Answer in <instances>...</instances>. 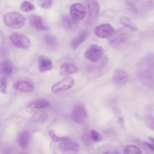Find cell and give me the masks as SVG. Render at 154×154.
I'll use <instances>...</instances> for the list:
<instances>
[{
    "label": "cell",
    "mask_w": 154,
    "mask_h": 154,
    "mask_svg": "<svg viewBox=\"0 0 154 154\" xmlns=\"http://www.w3.org/2000/svg\"><path fill=\"white\" fill-rule=\"evenodd\" d=\"M137 74L144 84L150 87L154 85V54H149L141 61Z\"/></svg>",
    "instance_id": "obj_1"
},
{
    "label": "cell",
    "mask_w": 154,
    "mask_h": 154,
    "mask_svg": "<svg viewBox=\"0 0 154 154\" xmlns=\"http://www.w3.org/2000/svg\"><path fill=\"white\" fill-rule=\"evenodd\" d=\"M3 20L4 24L11 29H20L25 23L24 16L17 12H9L5 14Z\"/></svg>",
    "instance_id": "obj_2"
},
{
    "label": "cell",
    "mask_w": 154,
    "mask_h": 154,
    "mask_svg": "<svg viewBox=\"0 0 154 154\" xmlns=\"http://www.w3.org/2000/svg\"><path fill=\"white\" fill-rule=\"evenodd\" d=\"M131 37V32L124 28L115 31L113 35L109 38L108 42L109 45L114 48H116L126 43Z\"/></svg>",
    "instance_id": "obj_3"
},
{
    "label": "cell",
    "mask_w": 154,
    "mask_h": 154,
    "mask_svg": "<svg viewBox=\"0 0 154 154\" xmlns=\"http://www.w3.org/2000/svg\"><path fill=\"white\" fill-rule=\"evenodd\" d=\"M104 55L103 48L98 45H90L84 53V58L92 63H96L99 61Z\"/></svg>",
    "instance_id": "obj_4"
},
{
    "label": "cell",
    "mask_w": 154,
    "mask_h": 154,
    "mask_svg": "<svg viewBox=\"0 0 154 154\" xmlns=\"http://www.w3.org/2000/svg\"><path fill=\"white\" fill-rule=\"evenodd\" d=\"M59 150L63 154H77L79 150V144L77 141L66 137L60 142Z\"/></svg>",
    "instance_id": "obj_5"
},
{
    "label": "cell",
    "mask_w": 154,
    "mask_h": 154,
    "mask_svg": "<svg viewBox=\"0 0 154 154\" xmlns=\"http://www.w3.org/2000/svg\"><path fill=\"white\" fill-rule=\"evenodd\" d=\"M87 111L84 105L81 103L76 104L73 108L72 118L77 123H83L87 119Z\"/></svg>",
    "instance_id": "obj_6"
},
{
    "label": "cell",
    "mask_w": 154,
    "mask_h": 154,
    "mask_svg": "<svg viewBox=\"0 0 154 154\" xmlns=\"http://www.w3.org/2000/svg\"><path fill=\"white\" fill-rule=\"evenodd\" d=\"M70 16L75 21L83 19L87 14V10L85 6L81 3L73 4L70 7Z\"/></svg>",
    "instance_id": "obj_7"
},
{
    "label": "cell",
    "mask_w": 154,
    "mask_h": 154,
    "mask_svg": "<svg viewBox=\"0 0 154 154\" xmlns=\"http://www.w3.org/2000/svg\"><path fill=\"white\" fill-rule=\"evenodd\" d=\"M115 32L114 28L109 23H102L97 26L94 30L95 35L101 38H109Z\"/></svg>",
    "instance_id": "obj_8"
},
{
    "label": "cell",
    "mask_w": 154,
    "mask_h": 154,
    "mask_svg": "<svg viewBox=\"0 0 154 154\" xmlns=\"http://www.w3.org/2000/svg\"><path fill=\"white\" fill-rule=\"evenodd\" d=\"M13 45L19 48L27 49L30 46V40L25 35L19 33H13L10 36Z\"/></svg>",
    "instance_id": "obj_9"
},
{
    "label": "cell",
    "mask_w": 154,
    "mask_h": 154,
    "mask_svg": "<svg viewBox=\"0 0 154 154\" xmlns=\"http://www.w3.org/2000/svg\"><path fill=\"white\" fill-rule=\"evenodd\" d=\"M75 84L74 79L70 76H67L63 78L62 80L55 84L51 89V91L53 93H56L61 91L69 90L73 87Z\"/></svg>",
    "instance_id": "obj_10"
},
{
    "label": "cell",
    "mask_w": 154,
    "mask_h": 154,
    "mask_svg": "<svg viewBox=\"0 0 154 154\" xmlns=\"http://www.w3.org/2000/svg\"><path fill=\"white\" fill-rule=\"evenodd\" d=\"M85 5L90 17L92 19H96L100 10L98 1L97 0H86Z\"/></svg>",
    "instance_id": "obj_11"
},
{
    "label": "cell",
    "mask_w": 154,
    "mask_h": 154,
    "mask_svg": "<svg viewBox=\"0 0 154 154\" xmlns=\"http://www.w3.org/2000/svg\"><path fill=\"white\" fill-rule=\"evenodd\" d=\"M112 79L116 85L122 86L128 82V75L122 69H116L113 72Z\"/></svg>",
    "instance_id": "obj_12"
},
{
    "label": "cell",
    "mask_w": 154,
    "mask_h": 154,
    "mask_svg": "<svg viewBox=\"0 0 154 154\" xmlns=\"http://www.w3.org/2000/svg\"><path fill=\"white\" fill-rule=\"evenodd\" d=\"M14 88L19 91L29 93L32 92L35 90V86L34 84L27 80H20L14 83Z\"/></svg>",
    "instance_id": "obj_13"
},
{
    "label": "cell",
    "mask_w": 154,
    "mask_h": 154,
    "mask_svg": "<svg viewBox=\"0 0 154 154\" xmlns=\"http://www.w3.org/2000/svg\"><path fill=\"white\" fill-rule=\"evenodd\" d=\"M31 25L37 29L41 31H47L49 27L44 23L43 19L40 16L36 14H31L29 17Z\"/></svg>",
    "instance_id": "obj_14"
},
{
    "label": "cell",
    "mask_w": 154,
    "mask_h": 154,
    "mask_svg": "<svg viewBox=\"0 0 154 154\" xmlns=\"http://www.w3.org/2000/svg\"><path fill=\"white\" fill-rule=\"evenodd\" d=\"M38 69L41 72H46L53 68V63L51 59L45 55H40L38 58Z\"/></svg>",
    "instance_id": "obj_15"
},
{
    "label": "cell",
    "mask_w": 154,
    "mask_h": 154,
    "mask_svg": "<svg viewBox=\"0 0 154 154\" xmlns=\"http://www.w3.org/2000/svg\"><path fill=\"white\" fill-rule=\"evenodd\" d=\"M78 71V66L71 63H64L60 68V74L62 76H67L74 74Z\"/></svg>",
    "instance_id": "obj_16"
},
{
    "label": "cell",
    "mask_w": 154,
    "mask_h": 154,
    "mask_svg": "<svg viewBox=\"0 0 154 154\" xmlns=\"http://www.w3.org/2000/svg\"><path fill=\"white\" fill-rule=\"evenodd\" d=\"M88 35V33L85 30L81 31L72 41L71 48L75 50L76 49L84 42H85Z\"/></svg>",
    "instance_id": "obj_17"
},
{
    "label": "cell",
    "mask_w": 154,
    "mask_h": 154,
    "mask_svg": "<svg viewBox=\"0 0 154 154\" xmlns=\"http://www.w3.org/2000/svg\"><path fill=\"white\" fill-rule=\"evenodd\" d=\"M13 70V66L10 60L6 59L0 62V73L5 76H10Z\"/></svg>",
    "instance_id": "obj_18"
},
{
    "label": "cell",
    "mask_w": 154,
    "mask_h": 154,
    "mask_svg": "<svg viewBox=\"0 0 154 154\" xmlns=\"http://www.w3.org/2000/svg\"><path fill=\"white\" fill-rule=\"evenodd\" d=\"M29 132L28 131H23L19 133L17 137V142L22 149H26L29 145Z\"/></svg>",
    "instance_id": "obj_19"
},
{
    "label": "cell",
    "mask_w": 154,
    "mask_h": 154,
    "mask_svg": "<svg viewBox=\"0 0 154 154\" xmlns=\"http://www.w3.org/2000/svg\"><path fill=\"white\" fill-rule=\"evenodd\" d=\"M49 106V102L46 99H38L30 103L29 105V107L34 109H42L48 108Z\"/></svg>",
    "instance_id": "obj_20"
},
{
    "label": "cell",
    "mask_w": 154,
    "mask_h": 154,
    "mask_svg": "<svg viewBox=\"0 0 154 154\" xmlns=\"http://www.w3.org/2000/svg\"><path fill=\"white\" fill-rule=\"evenodd\" d=\"M43 40L46 46L49 49H54L58 46V41L56 37L52 34H48L45 35Z\"/></svg>",
    "instance_id": "obj_21"
},
{
    "label": "cell",
    "mask_w": 154,
    "mask_h": 154,
    "mask_svg": "<svg viewBox=\"0 0 154 154\" xmlns=\"http://www.w3.org/2000/svg\"><path fill=\"white\" fill-rule=\"evenodd\" d=\"M120 22L123 24L126 28H128L130 30L133 31H136L137 30V26L135 23L127 16H123L120 17Z\"/></svg>",
    "instance_id": "obj_22"
},
{
    "label": "cell",
    "mask_w": 154,
    "mask_h": 154,
    "mask_svg": "<svg viewBox=\"0 0 154 154\" xmlns=\"http://www.w3.org/2000/svg\"><path fill=\"white\" fill-rule=\"evenodd\" d=\"M76 23V21L68 16H64L62 19V25L66 29H73Z\"/></svg>",
    "instance_id": "obj_23"
},
{
    "label": "cell",
    "mask_w": 154,
    "mask_h": 154,
    "mask_svg": "<svg viewBox=\"0 0 154 154\" xmlns=\"http://www.w3.org/2000/svg\"><path fill=\"white\" fill-rule=\"evenodd\" d=\"M124 154H143L141 149L135 145L129 144L123 148Z\"/></svg>",
    "instance_id": "obj_24"
},
{
    "label": "cell",
    "mask_w": 154,
    "mask_h": 154,
    "mask_svg": "<svg viewBox=\"0 0 154 154\" xmlns=\"http://www.w3.org/2000/svg\"><path fill=\"white\" fill-rule=\"evenodd\" d=\"M20 9L22 11L29 12L34 9V6L31 2L27 1H25L20 4Z\"/></svg>",
    "instance_id": "obj_25"
},
{
    "label": "cell",
    "mask_w": 154,
    "mask_h": 154,
    "mask_svg": "<svg viewBox=\"0 0 154 154\" xmlns=\"http://www.w3.org/2000/svg\"><path fill=\"white\" fill-rule=\"evenodd\" d=\"M0 92L3 94H6L7 92V82L5 76L0 78Z\"/></svg>",
    "instance_id": "obj_26"
},
{
    "label": "cell",
    "mask_w": 154,
    "mask_h": 154,
    "mask_svg": "<svg viewBox=\"0 0 154 154\" xmlns=\"http://www.w3.org/2000/svg\"><path fill=\"white\" fill-rule=\"evenodd\" d=\"M38 4L42 8L49 9L53 4V0H38Z\"/></svg>",
    "instance_id": "obj_27"
},
{
    "label": "cell",
    "mask_w": 154,
    "mask_h": 154,
    "mask_svg": "<svg viewBox=\"0 0 154 154\" xmlns=\"http://www.w3.org/2000/svg\"><path fill=\"white\" fill-rule=\"evenodd\" d=\"M145 123L150 129L154 131V117L153 116H147L145 118Z\"/></svg>",
    "instance_id": "obj_28"
},
{
    "label": "cell",
    "mask_w": 154,
    "mask_h": 154,
    "mask_svg": "<svg viewBox=\"0 0 154 154\" xmlns=\"http://www.w3.org/2000/svg\"><path fill=\"white\" fill-rule=\"evenodd\" d=\"M90 137L92 140L94 142H99L102 140V136L96 130L93 129L90 132Z\"/></svg>",
    "instance_id": "obj_29"
},
{
    "label": "cell",
    "mask_w": 154,
    "mask_h": 154,
    "mask_svg": "<svg viewBox=\"0 0 154 154\" xmlns=\"http://www.w3.org/2000/svg\"><path fill=\"white\" fill-rule=\"evenodd\" d=\"M49 135L51 137V138H52V140L54 141V142H61V141L64 140L66 137H57L56 135V134L52 131H50L48 132Z\"/></svg>",
    "instance_id": "obj_30"
},
{
    "label": "cell",
    "mask_w": 154,
    "mask_h": 154,
    "mask_svg": "<svg viewBox=\"0 0 154 154\" xmlns=\"http://www.w3.org/2000/svg\"><path fill=\"white\" fill-rule=\"evenodd\" d=\"M143 144H144V145H145V146L148 147L150 150L154 152V144L149 143H147V142H144Z\"/></svg>",
    "instance_id": "obj_31"
},
{
    "label": "cell",
    "mask_w": 154,
    "mask_h": 154,
    "mask_svg": "<svg viewBox=\"0 0 154 154\" xmlns=\"http://www.w3.org/2000/svg\"><path fill=\"white\" fill-rule=\"evenodd\" d=\"M149 140H150V142H152V143L153 144H154V138H153V137H149Z\"/></svg>",
    "instance_id": "obj_32"
},
{
    "label": "cell",
    "mask_w": 154,
    "mask_h": 154,
    "mask_svg": "<svg viewBox=\"0 0 154 154\" xmlns=\"http://www.w3.org/2000/svg\"><path fill=\"white\" fill-rule=\"evenodd\" d=\"M103 154H111L109 151H106V152H105Z\"/></svg>",
    "instance_id": "obj_33"
},
{
    "label": "cell",
    "mask_w": 154,
    "mask_h": 154,
    "mask_svg": "<svg viewBox=\"0 0 154 154\" xmlns=\"http://www.w3.org/2000/svg\"><path fill=\"white\" fill-rule=\"evenodd\" d=\"M19 154H26L25 153H19Z\"/></svg>",
    "instance_id": "obj_34"
}]
</instances>
